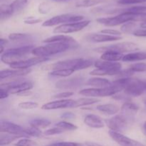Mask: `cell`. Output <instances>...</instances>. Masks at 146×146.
<instances>
[{
	"mask_svg": "<svg viewBox=\"0 0 146 146\" xmlns=\"http://www.w3.org/2000/svg\"><path fill=\"white\" fill-rule=\"evenodd\" d=\"M87 86H91L94 88H106L112 86V82L108 79L100 77H95V78H89L86 82Z\"/></svg>",
	"mask_w": 146,
	"mask_h": 146,
	"instance_id": "cell-23",
	"label": "cell"
},
{
	"mask_svg": "<svg viewBox=\"0 0 146 146\" xmlns=\"http://www.w3.org/2000/svg\"><path fill=\"white\" fill-rule=\"evenodd\" d=\"M143 102H144V104L146 106V98H145V99L143 100Z\"/></svg>",
	"mask_w": 146,
	"mask_h": 146,
	"instance_id": "cell-54",
	"label": "cell"
},
{
	"mask_svg": "<svg viewBox=\"0 0 146 146\" xmlns=\"http://www.w3.org/2000/svg\"><path fill=\"white\" fill-rule=\"evenodd\" d=\"M138 49V47L136 44L133 42H121L118 44H112V45L107 46L104 47H100L96 48V51L98 52H105V51H115V52L120 53V54H123V53H131L134 51H137Z\"/></svg>",
	"mask_w": 146,
	"mask_h": 146,
	"instance_id": "cell-8",
	"label": "cell"
},
{
	"mask_svg": "<svg viewBox=\"0 0 146 146\" xmlns=\"http://www.w3.org/2000/svg\"><path fill=\"white\" fill-rule=\"evenodd\" d=\"M31 71L30 68L27 69H6L3 70L0 72V78L4 79L7 78H14V77L21 76H25L27 74H29Z\"/></svg>",
	"mask_w": 146,
	"mask_h": 146,
	"instance_id": "cell-21",
	"label": "cell"
},
{
	"mask_svg": "<svg viewBox=\"0 0 146 146\" xmlns=\"http://www.w3.org/2000/svg\"><path fill=\"white\" fill-rule=\"evenodd\" d=\"M0 131L1 133H6L11 135H16L27 138L26 135V128L21 126L18 124L1 120L0 122Z\"/></svg>",
	"mask_w": 146,
	"mask_h": 146,
	"instance_id": "cell-13",
	"label": "cell"
},
{
	"mask_svg": "<svg viewBox=\"0 0 146 146\" xmlns=\"http://www.w3.org/2000/svg\"><path fill=\"white\" fill-rule=\"evenodd\" d=\"M86 39L88 41L94 43H104L110 41H115L122 39V37L116 36H111L104 34H88L86 36Z\"/></svg>",
	"mask_w": 146,
	"mask_h": 146,
	"instance_id": "cell-18",
	"label": "cell"
},
{
	"mask_svg": "<svg viewBox=\"0 0 146 146\" xmlns=\"http://www.w3.org/2000/svg\"><path fill=\"white\" fill-rule=\"evenodd\" d=\"M108 0H82L76 4V7H91L107 2Z\"/></svg>",
	"mask_w": 146,
	"mask_h": 146,
	"instance_id": "cell-29",
	"label": "cell"
},
{
	"mask_svg": "<svg viewBox=\"0 0 146 146\" xmlns=\"http://www.w3.org/2000/svg\"><path fill=\"white\" fill-rule=\"evenodd\" d=\"M47 146H81V144L74 142H58Z\"/></svg>",
	"mask_w": 146,
	"mask_h": 146,
	"instance_id": "cell-44",
	"label": "cell"
},
{
	"mask_svg": "<svg viewBox=\"0 0 146 146\" xmlns=\"http://www.w3.org/2000/svg\"><path fill=\"white\" fill-rule=\"evenodd\" d=\"M121 12H129L135 14H143V13H146V7L145 6H134V7H129L128 9H122Z\"/></svg>",
	"mask_w": 146,
	"mask_h": 146,
	"instance_id": "cell-35",
	"label": "cell"
},
{
	"mask_svg": "<svg viewBox=\"0 0 146 146\" xmlns=\"http://www.w3.org/2000/svg\"><path fill=\"white\" fill-rule=\"evenodd\" d=\"M128 68L133 73L146 72V63H135V64H131Z\"/></svg>",
	"mask_w": 146,
	"mask_h": 146,
	"instance_id": "cell-38",
	"label": "cell"
},
{
	"mask_svg": "<svg viewBox=\"0 0 146 146\" xmlns=\"http://www.w3.org/2000/svg\"><path fill=\"white\" fill-rule=\"evenodd\" d=\"M109 135L114 141L121 146H145L141 143L123 135L121 133L110 131Z\"/></svg>",
	"mask_w": 146,
	"mask_h": 146,
	"instance_id": "cell-16",
	"label": "cell"
},
{
	"mask_svg": "<svg viewBox=\"0 0 146 146\" xmlns=\"http://www.w3.org/2000/svg\"><path fill=\"white\" fill-rule=\"evenodd\" d=\"M56 126L61 128V129H62L64 131H76L78 128V127L76 125L71 123L69 122H66V121H60V122L57 123L56 124Z\"/></svg>",
	"mask_w": 146,
	"mask_h": 146,
	"instance_id": "cell-33",
	"label": "cell"
},
{
	"mask_svg": "<svg viewBox=\"0 0 146 146\" xmlns=\"http://www.w3.org/2000/svg\"><path fill=\"white\" fill-rule=\"evenodd\" d=\"M69 43V44L78 45L76 41L72 38L71 36L64 34H58V35L48 37L44 40V43L46 44H50V43Z\"/></svg>",
	"mask_w": 146,
	"mask_h": 146,
	"instance_id": "cell-22",
	"label": "cell"
},
{
	"mask_svg": "<svg viewBox=\"0 0 146 146\" xmlns=\"http://www.w3.org/2000/svg\"><path fill=\"white\" fill-rule=\"evenodd\" d=\"M136 14L129 12H121L115 17H104L96 19L97 22L107 27H115L120 24H124L128 21H134Z\"/></svg>",
	"mask_w": 146,
	"mask_h": 146,
	"instance_id": "cell-6",
	"label": "cell"
},
{
	"mask_svg": "<svg viewBox=\"0 0 146 146\" xmlns=\"http://www.w3.org/2000/svg\"><path fill=\"white\" fill-rule=\"evenodd\" d=\"M146 60V52H131L125 54L122 61L125 62H133Z\"/></svg>",
	"mask_w": 146,
	"mask_h": 146,
	"instance_id": "cell-25",
	"label": "cell"
},
{
	"mask_svg": "<svg viewBox=\"0 0 146 146\" xmlns=\"http://www.w3.org/2000/svg\"><path fill=\"white\" fill-rule=\"evenodd\" d=\"M74 95V92L73 91H65V92L60 93V94H56L54 96V98H57V99H66V98H68V97Z\"/></svg>",
	"mask_w": 146,
	"mask_h": 146,
	"instance_id": "cell-43",
	"label": "cell"
},
{
	"mask_svg": "<svg viewBox=\"0 0 146 146\" xmlns=\"http://www.w3.org/2000/svg\"><path fill=\"white\" fill-rule=\"evenodd\" d=\"M101 33L111 36H120V35L121 34V31L114 29H103L101 31Z\"/></svg>",
	"mask_w": 146,
	"mask_h": 146,
	"instance_id": "cell-45",
	"label": "cell"
},
{
	"mask_svg": "<svg viewBox=\"0 0 146 146\" xmlns=\"http://www.w3.org/2000/svg\"><path fill=\"white\" fill-rule=\"evenodd\" d=\"M34 48L35 47L33 45H28L7 49L1 55V61L4 64L11 65L14 63L24 60L26 56L30 52H32Z\"/></svg>",
	"mask_w": 146,
	"mask_h": 146,
	"instance_id": "cell-4",
	"label": "cell"
},
{
	"mask_svg": "<svg viewBox=\"0 0 146 146\" xmlns=\"http://www.w3.org/2000/svg\"><path fill=\"white\" fill-rule=\"evenodd\" d=\"M84 122L86 125H88L90 128H96V129L104 128V125H105L102 118L95 114H88V115H86Z\"/></svg>",
	"mask_w": 146,
	"mask_h": 146,
	"instance_id": "cell-20",
	"label": "cell"
},
{
	"mask_svg": "<svg viewBox=\"0 0 146 146\" xmlns=\"http://www.w3.org/2000/svg\"><path fill=\"white\" fill-rule=\"evenodd\" d=\"M84 82L82 78H74L70 79L61 80L56 84V87L59 89H76Z\"/></svg>",
	"mask_w": 146,
	"mask_h": 146,
	"instance_id": "cell-17",
	"label": "cell"
},
{
	"mask_svg": "<svg viewBox=\"0 0 146 146\" xmlns=\"http://www.w3.org/2000/svg\"><path fill=\"white\" fill-rule=\"evenodd\" d=\"M65 131H63L61 128H58V127L55 126L54 128H49V129L46 130L44 131V134L45 135H58V134H61L64 133Z\"/></svg>",
	"mask_w": 146,
	"mask_h": 146,
	"instance_id": "cell-41",
	"label": "cell"
},
{
	"mask_svg": "<svg viewBox=\"0 0 146 146\" xmlns=\"http://www.w3.org/2000/svg\"><path fill=\"white\" fill-rule=\"evenodd\" d=\"M91 23L89 20H84L79 22L69 23L57 26L54 29L53 32L55 34H69V33L77 32L84 29Z\"/></svg>",
	"mask_w": 146,
	"mask_h": 146,
	"instance_id": "cell-12",
	"label": "cell"
},
{
	"mask_svg": "<svg viewBox=\"0 0 146 146\" xmlns=\"http://www.w3.org/2000/svg\"><path fill=\"white\" fill-rule=\"evenodd\" d=\"M9 95V93L8 92V91H7L6 89L4 88H1L0 89V98L1 99H4V98H7Z\"/></svg>",
	"mask_w": 146,
	"mask_h": 146,
	"instance_id": "cell-49",
	"label": "cell"
},
{
	"mask_svg": "<svg viewBox=\"0 0 146 146\" xmlns=\"http://www.w3.org/2000/svg\"><path fill=\"white\" fill-rule=\"evenodd\" d=\"M19 108L24 110H31L36 108L38 106V104L36 102L32 101H27V102H21L19 104Z\"/></svg>",
	"mask_w": 146,
	"mask_h": 146,
	"instance_id": "cell-39",
	"label": "cell"
},
{
	"mask_svg": "<svg viewBox=\"0 0 146 146\" xmlns=\"http://www.w3.org/2000/svg\"><path fill=\"white\" fill-rule=\"evenodd\" d=\"M146 21V13H143V14H136L134 19V21Z\"/></svg>",
	"mask_w": 146,
	"mask_h": 146,
	"instance_id": "cell-46",
	"label": "cell"
},
{
	"mask_svg": "<svg viewBox=\"0 0 146 146\" xmlns=\"http://www.w3.org/2000/svg\"><path fill=\"white\" fill-rule=\"evenodd\" d=\"M123 56L124 55L123 54L115 52V51H108L103 53L102 55H101V59L104 60V61H113V62H116V61H122Z\"/></svg>",
	"mask_w": 146,
	"mask_h": 146,
	"instance_id": "cell-26",
	"label": "cell"
},
{
	"mask_svg": "<svg viewBox=\"0 0 146 146\" xmlns=\"http://www.w3.org/2000/svg\"><path fill=\"white\" fill-rule=\"evenodd\" d=\"M142 131L144 135L146 136V121L145 123H143V127H142Z\"/></svg>",
	"mask_w": 146,
	"mask_h": 146,
	"instance_id": "cell-53",
	"label": "cell"
},
{
	"mask_svg": "<svg viewBox=\"0 0 146 146\" xmlns=\"http://www.w3.org/2000/svg\"><path fill=\"white\" fill-rule=\"evenodd\" d=\"M42 20L41 19H34V18H29L27 19L24 20V23L27 24H38V23L41 22Z\"/></svg>",
	"mask_w": 146,
	"mask_h": 146,
	"instance_id": "cell-47",
	"label": "cell"
},
{
	"mask_svg": "<svg viewBox=\"0 0 146 146\" xmlns=\"http://www.w3.org/2000/svg\"><path fill=\"white\" fill-rule=\"evenodd\" d=\"M136 27V23L135 21H128L125 23L121 27V31L125 34H133L134 31H135V28Z\"/></svg>",
	"mask_w": 146,
	"mask_h": 146,
	"instance_id": "cell-37",
	"label": "cell"
},
{
	"mask_svg": "<svg viewBox=\"0 0 146 146\" xmlns=\"http://www.w3.org/2000/svg\"><path fill=\"white\" fill-rule=\"evenodd\" d=\"M74 71L73 69H58L52 71L50 75L55 77H67L71 76Z\"/></svg>",
	"mask_w": 146,
	"mask_h": 146,
	"instance_id": "cell-34",
	"label": "cell"
},
{
	"mask_svg": "<svg viewBox=\"0 0 146 146\" xmlns=\"http://www.w3.org/2000/svg\"><path fill=\"white\" fill-rule=\"evenodd\" d=\"M48 60H49L48 58L35 56L33 57V58H28V59H24L18 61V62L14 63V64L9 65V66L12 68L13 69H27V68H29L30 67L40 64L41 62H46Z\"/></svg>",
	"mask_w": 146,
	"mask_h": 146,
	"instance_id": "cell-15",
	"label": "cell"
},
{
	"mask_svg": "<svg viewBox=\"0 0 146 146\" xmlns=\"http://www.w3.org/2000/svg\"></svg>",
	"mask_w": 146,
	"mask_h": 146,
	"instance_id": "cell-56",
	"label": "cell"
},
{
	"mask_svg": "<svg viewBox=\"0 0 146 146\" xmlns=\"http://www.w3.org/2000/svg\"><path fill=\"white\" fill-rule=\"evenodd\" d=\"M101 100L96 98H91V97H86V98H81L79 99L75 100V108L81 106H86L92 105V104H96L100 102Z\"/></svg>",
	"mask_w": 146,
	"mask_h": 146,
	"instance_id": "cell-27",
	"label": "cell"
},
{
	"mask_svg": "<svg viewBox=\"0 0 146 146\" xmlns=\"http://www.w3.org/2000/svg\"><path fill=\"white\" fill-rule=\"evenodd\" d=\"M133 35L138 37H145L146 36V29H138L135 30L133 32Z\"/></svg>",
	"mask_w": 146,
	"mask_h": 146,
	"instance_id": "cell-48",
	"label": "cell"
},
{
	"mask_svg": "<svg viewBox=\"0 0 146 146\" xmlns=\"http://www.w3.org/2000/svg\"><path fill=\"white\" fill-rule=\"evenodd\" d=\"M84 16L76 15L72 14H64L61 15L55 16L49 19L46 20L42 24L43 27H54V26H60L62 24H69V23L79 22L84 21Z\"/></svg>",
	"mask_w": 146,
	"mask_h": 146,
	"instance_id": "cell-7",
	"label": "cell"
},
{
	"mask_svg": "<svg viewBox=\"0 0 146 146\" xmlns=\"http://www.w3.org/2000/svg\"><path fill=\"white\" fill-rule=\"evenodd\" d=\"M106 123L107 126L114 132L121 133L123 130L126 129L128 125L131 122V120L126 118L122 114L116 115L108 120H106Z\"/></svg>",
	"mask_w": 146,
	"mask_h": 146,
	"instance_id": "cell-11",
	"label": "cell"
},
{
	"mask_svg": "<svg viewBox=\"0 0 146 146\" xmlns=\"http://www.w3.org/2000/svg\"><path fill=\"white\" fill-rule=\"evenodd\" d=\"M33 87L34 85L32 83L27 81H14L1 85V88H4L8 91L9 94L17 95H19L20 94L25 91H30Z\"/></svg>",
	"mask_w": 146,
	"mask_h": 146,
	"instance_id": "cell-10",
	"label": "cell"
},
{
	"mask_svg": "<svg viewBox=\"0 0 146 146\" xmlns=\"http://www.w3.org/2000/svg\"><path fill=\"white\" fill-rule=\"evenodd\" d=\"M77 46L69 43H50L42 46L35 47L31 53L36 56L48 58L50 56L64 52L67 50L75 48Z\"/></svg>",
	"mask_w": 146,
	"mask_h": 146,
	"instance_id": "cell-1",
	"label": "cell"
},
{
	"mask_svg": "<svg viewBox=\"0 0 146 146\" xmlns=\"http://www.w3.org/2000/svg\"><path fill=\"white\" fill-rule=\"evenodd\" d=\"M51 124V121L45 118H36V119H34L30 121V126L38 128V129L47 128Z\"/></svg>",
	"mask_w": 146,
	"mask_h": 146,
	"instance_id": "cell-28",
	"label": "cell"
},
{
	"mask_svg": "<svg viewBox=\"0 0 146 146\" xmlns=\"http://www.w3.org/2000/svg\"><path fill=\"white\" fill-rule=\"evenodd\" d=\"M54 1H67V0H54Z\"/></svg>",
	"mask_w": 146,
	"mask_h": 146,
	"instance_id": "cell-55",
	"label": "cell"
},
{
	"mask_svg": "<svg viewBox=\"0 0 146 146\" xmlns=\"http://www.w3.org/2000/svg\"><path fill=\"white\" fill-rule=\"evenodd\" d=\"M139 110V107L135 104L130 101L125 102L121 108V112L122 115L129 118L130 120L133 119V117Z\"/></svg>",
	"mask_w": 146,
	"mask_h": 146,
	"instance_id": "cell-19",
	"label": "cell"
},
{
	"mask_svg": "<svg viewBox=\"0 0 146 146\" xmlns=\"http://www.w3.org/2000/svg\"><path fill=\"white\" fill-rule=\"evenodd\" d=\"M31 36L27 34H22V33H12L9 35V38L11 41H24L30 38Z\"/></svg>",
	"mask_w": 146,
	"mask_h": 146,
	"instance_id": "cell-36",
	"label": "cell"
},
{
	"mask_svg": "<svg viewBox=\"0 0 146 146\" xmlns=\"http://www.w3.org/2000/svg\"><path fill=\"white\" fill-rule=\"evenodd\" d=\"M23 138L22 136L20 135H11V134H7L5 135H1V139H0V145H8V144L11 143L13 141L15 140L18 139V138Z\"/></svg>",
	"mask_w": 146,
	"mask_h": 146,
	"instance_id": "cell-32",
	"label": "cell"
},
{
	"mask_svg": "<svg viewBox=\"0 0 146 146\" xmlns=\"http://www.w3.org/2000/svg\"><path fill=\"white\" fill-rule=\"evenodd\" d=\"M146 2V0H118V3L123 5H130V4H136Z\"/></svg>",
	"mask_w": 146,
	"mask_h": 146,
	"instance_id": "cell-42",
	"label": "cell"
},
{
	"mask_svg": "<svg viewBox=\"0 0 146 146\" xmlns=\"http://www.w3.org/2000/svg\"><path fill=\"white\" fill-rule=\"evenodd\" d=\"M140 27L142 29H146V21H142L140 24Z\"/></svg>",
	"mask_w": 146,
	"mask_h": 146,
	"instance_id": "cell-52",
	"label": "cell"
},
{
	"mask_svg": "<svg viewBox=\"0 0 146 146\" xmlns=\"http://www.w3.org/2000/svg\"><path fill=\"white\" fill-rule=\"evenodd\" d=\"M85 145L86 146H104L95 142H86Z\"/></svg>",
	"mask_w": 146,
	"mask_h": 146,
	"instance_id": "cell-51",
	"label": "cell"
},
{
	"mask_svg": "<svg viewBox=\"0 0 146 146\" xmlns=\"http://www.w3.org/2000/svg\"><path fill=\"white\" fill-rule=\"evenodd\" d=\"M96 69L90 72L92 76H115L120 75L121 73L122 64L119 62L98 60L94 63Z\"/></svg>",
	"mask_w": 146,
	"mask_h": 146,
	"instance_id": "cell-3",
	"label": "cell"
},
{
	"mask_svg": "<svg viewBox=\"0 0 146 146\" xmlns=\"http://www.w3.org/2000/svg\"><path fill=\"white\" fill-rule=\"evenodd\" d=\"M37 145V143L35 141L30 140L27 138H23L22 139L19 140L17 143L15 144V146H36Z\"/></svg>",
	"mask_w": 146,
	"mask_h": 146,
	"instance_id": "cell-40",
	"label": "cell"
},
{
	"mask_svg": "<svg viewBox=\"0 0 146 146\" xmlns=\"http://www.w3.org/2000/svg\"><path fill=\"white\" fill-rule=\"evenodd\" d=\"M121 91L123 90L120 87L112 84V86L106 87V88H91L81 90L78 94L84 96L97 98V97L111 96L115 95Z\"/></svg>",
	"mask_w": 146,
	"mask_h": 146,
	"instance_id": "cell-5",
	"label": "cell"
},
{
	"mask_svg": "<svg viewBox=\"0 0 146 146\" xmlns=\"http://www.w3.org/2000/svg\"><path fill=\"white\" fill-rule=\"evenodd\" d=\"M72 108H75V100L73 99H59L48 102L41 106V109L47 110V111Z\"/></svg>",
	"mask_w": 146,
	"mask_h": 146,
	"instance_id": "cell-14",
	"label": "cell"
},
{
	"mask_svg": "<svg viewBox=\"0 0 146 146\" xmlns=\"http://www.w3.org/2000/svg\"><path fill=\"white\" fill-rule=\"evenodd\" d=\"M92 65L93 62L91 60L84 59V58H74V59L58 61L54 64H50L46 66L45 69L52 70V71L58 69H73L74 71H76L88 68Z\"/></svg>",
	"mask_w": 146,
	"mask_h": 146,
	"instance_id": "cell-2",
	"label": "cell"
},
{
	"mask_svg": "<svg viewBox=\"0 0 146 146\" xmlns=\"http://www.w3.org/2000/svg\"><path fill=\"white\" fill-rule=\"evenodd\" d=\"M0 11H1V21L9 18L14 13L10 4H1L0 7Z\"/></svg>",
	"mask_w": 146,
	"mask_h": 146,
	"instance_id": "cell-30",
	"label": "cell"
},
{
	"mask_svg": "<svg viewBox=\"0 0 146 146\" xmlns=\"http://www.w3.org/2000/svg\"><path fill=\"white\" fill-rule=\"evenodd\" d=\"M124 93L128 96L138 97L143 94L146 91V79L131 78L129 84L127 85Z\"/></svg>",
	"mask_w": 146,
	"mask_h": 146,
	"instance_id": "cell-9",
	"label": "cell"
},
{
	"mask_svg": "<svg viewBox=\"0 0 146 146\" xmlns=\"http://www.w3.org/2000/svg\"><path fill=\"white\" fill-rule=\"evenodd\" d=\"M75 115L72 113H65L64 114L61 115V118H74Z\"/></svg>",
	"mask_w": 146,
	"mask_h": 146,
	"instance_id": "cell-50",
	"label": "cell"
},
{
	"mask_svg": "<svg viewBox=\"0 0 146 146\" xmlns=\"http://www.w3.org/2000/svg\"><path fill=\"white\" fill-rule=\"evenodd\" d=\"M28 4V0H14L11 4H10L14 12L21 11L27 7Z\"/></svg>",
	"mask_w": 146,
	"mask_h": 146,
	"instance_id": "cell-31",
	"label": "cell"
},
{
	"mask_svg": "<svg viewBox=\"0 0 146 146\" xmlns=\"http://www.w3.org/2000/svg\"><path fill=\"white\" fill-rule=\"evenodd\" d=\"M97 111L103 113L106 115H115L119 111H121V108L117 105L112 104H102V105H98L96 106Z\"/></svg>",
	"mask_w": 146,
	"mask_h": 146,
	"instance_id": "cell-24",
	"label": "cell"
}]
</instances>
